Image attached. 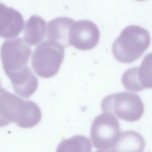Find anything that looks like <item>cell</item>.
<instances>
[{
	"mask_svg": "<svg viewBox=\"0 0 152 152\" xmlns=\"http://www.w3.org/2000/svg\"><path fill=\"white\" fill-rule=\"evenodd\" d=\"M92 151L90 140L83 136H74L63 140L58 145L57 152H90Z\"/></svg>",
	"mask_w": 152,
	"mask_h": 152,
	"instance_id": "cell-13",
	"label": "cell"
},
{
	"mask_svg": "<svg viewBox=\"0 0 152 152\" xmlns=\"http://www.w3.org/2000/svg\"><path fill=\"white\" fill-rule=\"evenodd\" d=\"M120 135L119 121L110 113L99 115L92 123L91 138L97 152H113Z\"/></svg>",
	"mask_w": 152,
	"mask_h": 152,
	"instance_id": "cell-6",
	"label": "cell"
},
{
	"mask_svg": "<svg viewBox=\"0 0 152 152\" xmlns=\"http://www.w3.org/2000/svg\"><path fill=\"white\" fill-rule=\"evenodd\" d=\"M101 109L115 117L129 122L139 120L144 113V106L140 97L128 92L114 93L103 99Z\"/></svg>",
	"mask_w": 152,
	"mask_h": 152,
	"instance_id": "cell-4",
	"label": "cell"
},
{
	"mask_svg": "<svg viewBox=\"0 0 152 152\" xmlns=\"http://www.w3.org/2000/svg\"><path fill=\"white\" fill-rule=\"evenodd\" d=\"M74 20L67 17H58L51 20L48 23L47 36L50 40L59 42L64 48L70 46L68 32Z\"/></svg>",
	"mask_w": 152,
	"mask_h": 152,
	"instance_id": "cell-10",
	"label": "cell"
},
{
	"mask_svg": "<svg viewBox=\"0 0 152 152\" xmlns=\"http://www.w3.org/2000/svg\"><path fill=\"white\" fill-rule=\"evenodd\" d=\"M64 47L53 41L42 42L34 50L31 65L36 74L42 78H51L57 74L64 58Z\"/></svg>",
	"mask_w": 152,
	"mask_h": 152,
	"instance_id": "cell-5",
	"label": "cell"
},
{
	"mask_svg": "<svg viewBox=\"0 0 152 152\" xmlns=\"http://www.w3.org/2000/svg\"><path fill=\"white\" fill-rule=\"evenodd\" d=\"M0 87H1V82H0Z\"/></svg>",
	"mask_w": 152,
	"mask_h": 152,
	"instance_id": "cell-15",
	"label": "cell"
},
{
	"mask_svg": "<svg viewBox=\"0 0 152 152\" xmlns=\"http://www.w3.org/2000/svg\"><path fill=\"white\" fill-rule=\"evenodd\" d=\"M31 48L21 38L6 41L0 56L5 73L10 81L28 76L32 72L28 66Z\"/></svg>",
	"mask_w": 152,
	"mask_h": 152,
	"instance_id": "cell-3",
	"label": "cell"
},
{
	"mask_svg": "<svg viewBox=\"0 0 152 152\" xmlns=\"http://www.w3.org/2000/svg\"><path fill=\"white\" fill-rule=\"evenodd\" d=\"M41 119V111L37 104L25 101L0 87V127L14 122L21 128H33Z\"/></svg>",
	"mask_w": 152,
	"mask_h": 152,
	"instance_id": "cell-1",
	"label": "cell"
},
{
	"mask_svg": "<svg viewBox=\"0 0 152 152\" xmlns=\"http://www.w3.org/2000/svg\"><path fill=\"white\" fill-rule=\"evenodd\" d=\"M151 43L150 34L146 29L136 25L125 27L112 46L115 58L121 63L130 64L138 60Z\"/></svg>",
	"mask_w": 152,
	"mask_h": 152,
	"instance_id": "cell-2",
	"label": "cell"
},
{
	"mask_svg": "<svg viewBox=\"0 0 152 152\" xmlns=\"http://www.w3.org/2000/svg\"><path fill=\"white\" fill-rule=\"evenodd\" d=\"M121 81L127 90L139 92L152 88L151 54L146 56L140 66L129 68L124 72Z\"/></svg>",
	"mask_w": 152,
	"mask_h": 152,
	"instance_id": "cell-8",
	"label": "cell"
},
{
	"mask_svg": "<svg viewBox=\"0 0 152 152\" xmlns=\"http://www.w3.org/2000/svg\"><path fill=\"white\" fill-rule=\"evenodd\" d=\"M137 1H145L146 0H137Z\"/></svg>",
	"mask_w": 152,
	"mask_h": 152,
	"instance_id": "cell-14",
	"label": "cell"
},
{
	"mask_svg": "<svg viewBox=\"0 0 152 152\" xmlns=\"http://www.w3.org/2000/svg\"><path fill=\"white\" fill-rule=\"evenodd\" d=\"M100 33L97 26L89 20L74 22L70 26L68 40L70 46L82 50L94 48L98 43Z\"/></svg>",
	"mask_w": 152,
	"mask_h": 152,
	"instance_id": "cell-7",
	"label": "cell"
},
{
	"mask_svg": "<svg viewBox=\"0 0 152 152\" xmlns=\"http://www.w3.org/2000/svg\"><path fill=\"white\" fill-rule=\"evenodd\" d=\"M145 145L140 134L134 131H128L120 135L113 152H143Z\"/></svg>",
	"mask_w": 152,
	"mask_h": 152,
	"instance_id": "cell-12",
	"label": "cell"
},
{
	"mask_svg": "<svg viewBox=\"0 0 152 152\" xmlns=\"http://www.w3.org/2000/svg\"><path fill=\"white\" fill-rule=\"evenodd\" d=\"M46 22L40 17L33 15L26 23L24 39L31 46L38 45L45 38Z\"/></svg>",
	"mask_w": 152,
	"mask_h": 152,
	"instance_id": "cell-11",
	"label": "cell"
},
{
	"mask_svg": "<svg viewBox=\"0 0 152 152\" xmlns=\"http://www.w3.org/2000/svg\"><path fill=\"white\" fill-rule=\"evenodd\" d=\"M24 20L20 12L0 3V37L11 39L19 35Z\"/></svg>",
	"mask_w": 152,
	"mask_h": 152,
	"instance_id": "cell-9",
	"label": "cell"
}]
</instances>
